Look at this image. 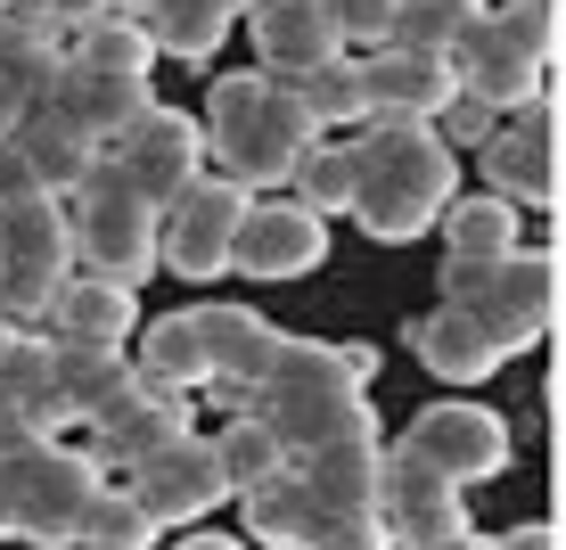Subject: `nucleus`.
Masks as SVG:
<instances>
[{
    "label": "nucleus",
    "instance_id": "f257e3e1",
    "mask_svg": "<svg viewBox=\"0 0 566 550\" xmlns=\"http://www.w3.org/2000/svg\"><path fill=\"white\" fill-rule=\"evenodd\" d=\"M255 419L280 436L287 460H312L328 444H378V411H369V353L361 345H312L287 338L280 362L255 386Z\"/></svg>",
    "mask_w": 566,
    "mask_h": 550
},
{
    "label": "nucleus",
    "instance_id": "f03ea898",
    "mask_svg": "<svg viewBox=\"0 0 566 550\" xmlns=\"http://www.w3.org/2000/svg\"><path fill=\"white\" fill-rule=\"evenodd\" d=\"M304 148H312V115L296 100V83L247 66V74H222V83L206 91V156L247 198H255V189H287L296 165H304Z\"/></svg>",
    "mask_w": 566,
    "mask_h": 550
},
{
    "label": "nucleus",
    "instance_id": "7ed1b4c3",
    "mask_svg": "<svg viewBox=\"0 0 566 550\" xmlns=\"http://www.w3.org/2000/svg\"><path fill=\"white\" fill-rule=\"evenodd\" d=\"M354 148V214L369 239L402 247L419 239L436 214H452V189H460V165L443 148L436 124H369Z\"/></svg>",
    "mask_w": 566,
    "mask_h": 550
},
{
    "label": "nucleus",
    "instance_id": "20e7f679",
    "mask_svg": "<svg viewBox=\"0 0 566 550\" xmlns=\"http://www.w3.org/2000/svg\"><path fill=\"white\" fill-rule=\"evenodd\" d=\"M66 222H74V255H83L91 280H107V288H140L148 271L165 263V214L148 206V189L132 181L115 156H99V173L66 198Z\"/></svg>",
    "mask_w": 566,
    "mask_h": 550
},
{
    "label": "nucleus",
    "instance_id": "39448f33",
    "mask_svg": "<svg viewBox=\"0 0 566 550\" xmlns=\"http://www.w3.org/2000/svg\"><path fill=\"white\" fill-rule=\"evenodd\" d=\"M99 494H107L99 452L42 444L25 460H0V535H17L33 550H66V542H83Z\"/></svg>",
    "mask_w": 566,
    "mask_h": 550
},
{
    "label": "nucleus",
    "instance_id": "423d86ee",
    "mask_svg": "<svg viewBox=\"0 0 566 550\" xmlns=\"http://www.w3.org/2000/svg\"><path fill=\"white\" fill-rule=\"evenodd\" d=\"M542 25H551V9H542V0L484 9L476 25L460 33V50H452V83L468 91V100L501 107V115L534 107V91H542Z\"/></svg>",
    "mask_w": 566,
    "mask_h": 550
},
{
    "label": "nucleus",
    "instance_id": "0eeeda50",
    "mask_svg": "<svg viewBox=\"0 0 566 550\" xmlns=\"http://www.w3.org/2000/svg\"><path fill=\"white\" fill-rule=\"evenodd\" d=\"M74 288V222L57 198H25L17 214H0V312L17 329L50 321V304Z\"/></svg>",
    "mask_w": 566,
    "mask_h": 550
},
{
    "label": "nucleus",
    "instance_id": "6e6552de",
    "mask_svg": "<svg viewBox=\"0 0 566 550\" xmlns=\"http://www.w3.org/2000/svg\"><path fill=\"white\" fill-rule=\"evenodd\" d=\"M395 452L411 468H427V477H443V485H476V477H501V468H510V427L484 403H427L419 419L402 427Z\"/></svg>",
    "mask_w": 566,
    "mask_h": 550
},
{
    "label": "nucleus",
    "instance_id": "1a4fd4ad",
    "mask_svg": "<svg viewBox=\"0 0 566 550\" xmlns=\"http://www.w3.org/2000/svg\"><path fill=\"white\" fill-rule=\"evenodd\" d=\"M255 198H247L239 181H222V173H206L198 189H181V198L165 206V263L181 271V280H213V271L239 263V230Z\"/></svg>",
    "mask_w": 566,
    "mask_h": 550
},
{
    "label": "nucleus",
    "instance_id": "9d476101",
    "mask_svg": "<svg viewBox=\"0 0 566 550\" xmlns=\"http://www.w3.org/2000/svg\"><path fill=\"white\" fill-rule=\"evenodd\" d=\"M107 156L148 189V206L165 214L181 189L206 181V124H198V115H181V107H148L140 124H132V141L107 148Z\"/></svg>",
    "mask_w": 566,
    "mask_h": 550
},
{
    "label": "nucleus",
    "instance_id": "9b49d317",
    "mask_svg": "<svg viewBox=\"0 0 566 550\" xmlns=\"http://www.w3.org/2000/svg\"><path fill=\"white\" fill-rule=\"evenodd\" d=\"M378 518H386V535H395V550H452V542H468V501H460V485L411 468L395 444H386Z\"/></svg>",
    "mask_w": 566,
    "mask_h": 550
},
{
    "label": "nucleus",
    "instance_id": "f8f14e48",
    "mask_svg": "<svg viewBox=\"0 0 566 550\" xmlns=\"http://www.w3.org/2000/svg\"><path fill=\"white\" fill-rule=\"evenodd\" d=\"M132 501H140L156 526H189V518H206L213 501H230L213 436H181L172 452H156L148 468H132Z\"/></svg>",
    "mask_w": 566,
    "mask_h": 550
},
{
    "label": "nucleus",
    "instance_id": "ddd939ff",
    "mask_svg": "<svg viewBox=\"0 0 566 550\" xmlns=\"http://www.w3.org/2000/svg\"><path fill=\"white\" fill-rule=\"evenodd\" d=\"M198 338H206V362H213V395L230 411H247L255 386H263V370L280 362L287 329H271L263 312H247V304H198Z\"/></svg>",
    "mask_w": 566,
    "mask_h": 550
},
{
    "label": "nucleus",
    "instance_id": "4468645a",
    "mask_svg": "<svg viewBox=\"0 0 566 550\" xmlns=\"http://www.w3.org/2000/svg\"><path fill=\"white\" fill-rule=\"evenodd\" d=\"M476 329L493 338L501 353H525L542 338V321H551V263H542L534 247H517V255H501L493 263V280L476 288Z\"/></svg>",
    "mask_w": 566,
    "mask_h": 550
},
{
    "label": "nucleus",
    "instance_id": "2eb2a0df",
    "mask_svg": "<svg viewBox=\"0 0 566 550\" xmlns=\"http://www.w3.org/2000/svg\"><path fill=\"white\" fill-rule=\"evenodd\" d=\"M361 74H369V124H436L460 100L452 58H419V50H395V42L369 50Z\"/></svg>",
    "mask_w": 566,
    "mask_h": 550
},
{
    "label": "nucleus",
    "instance_id": "dca6fc26",
    "mask_svg": "<svg viewBox=\"0 0 566 550\" xmlns=\"http://www.w3.org/2000/svg\"><path fill=\"white\" fill-rule=\"evenodd\" d=\"M247 25H255L263 74H280V83H304L312 66L345 58V33L328 17V0H263V9H247Z\"/></svg>",
    "mask_w": 566,
    "mask_h": 550
},
{
    "label": "nucleus",
    "instance_id": "f3484780",
    "mask_svg": "<svg viewBox=\"0 0 566 550\" xmlns=\"http://www.w3.org/2000/svg\"><path fill=\"white\" fill-rule=\"evenodd\" d=\"M181 436H189V411L172 395H156L140 370H132V386L107 403V419H99V468H148L156 452H172Z\"/></svg>",
    "mask_w": 566,
    "mask_h": 550
},
{
    "label": "nucleus",
    "instance_id": "a211bd4d",
    "mask_svg": "<svg viewBox=\"0 0 566 550\" xmlns=\"http://www.w3.org/2000/svg\"><path fill=\"white\" fill-rule=\"evenodd\" d=\"M321 255H328V230L296 198H263L239 230V271H255V280H304Z\"/></svg>",
    "mask_w": 566,
    "mask_h": 550
},
{
    "label": "nucleus",
    "instance_id": "6ab92c4d",
    "mask_svg": "<svg viewBox=\"0 0 566 550\" xmlns=\"http://www.w3.org/2000/svg\"><path fill=\"white\" fill-rule=\"evenodd\" d=\"M42 107L74 115V124H83L99 148H124V141H132V124H140V115L156 107V91H148V83H124V74H91V66H74V58H66Z\"/></svg>",
    "mask_w": 566,
    "mask_h": 550
},
{
    "label": "nucleus",
    "instance_id": "aec40b11",
    "mask_svg": "<svg viewBox=\"0 0 566 550\" xmlns=\"http://www.w3.org/2000/svg\"><path fill=\"white\" fill-rule=\"evenodd\" d=\"M484 189L510 206H551V115L517 107L501 124V141L484 148Z\"/></svg>",
    "mask_w": 566,
    "mask_h": 550
},
{
    "label": "nucleus",
    "instance_id": "412c9836",
    "mask_svg": "<svg viewBox=\"0 0 566 550\" xmlns=\"http://www.w3.org/2000/svg\"><path fill=\"white\" fill-rule=\"evenodd\" d=\"M17 148H25V165L42 173L50 198H74V189L99 173V156H107L83 124H74V115H57V107H33L25 124H17Z\"/></svg>",
    "mask_w": 566,
    "mask_h": 550
},
{
    "label": "nucleus",
    "instance_id": "4be33fe9",
    "mask_svg": "<svg viewBox=\"0 0 566 550\" xmlns=\"http://www.w3.org/2000/svg\"><path fill=\"white\" fill-rule=\"evenodd\" d=\"M411 353L427 370H436L443 386H476L484 370H501V345L476 329V312H460V304H436V312H419L411 321Z\"/></svg>",
    "mask_w": 566,
    "mask_h": 550
},
{
    "label": "nucleus",
    "instance_id": "5701e85b",
    "mask_svg": "<svg viewBox=\"0 0 566 550\" xmlns=\"http://www.w3.org/2000/svg\"><path fill=\"white\" fill-rule=\"evenodd\" d=\"M239 518H247V535L271 542V550H312V535H321V494L304 485V468L287 460L280 477H263L255 494H239Z\"/></svg>",
    "mask_w": 566,
    "mask_h": 550
},
{
    "label": "nucleus",
    "instance_id": "b1692460",
    "mask_svg": "<svg viewBox=\"0 0 566 550\" xmlns=\"http://www.w3.org/2000/svg\"><path fill=\"white\" fill-rule=\"evenodd\" d=\"M140 378L156 386V395H198V386H213V362H206V338H198V312H165V321L140 329Z\"/></svg>",
    "mask_w": 566,
    "mask_h": 550
},
{
    "label": "nucleus",
    "instance_id": "393cba45",
    "mask_svg": "<svg viewBox=\"0 0 566 550\" xmlns=\"http://www.w3.org/2000/svg\"><path fill=\"white\" fill-rule=\"evenodd\" d=\"M132 321H140L132 288H107V280H74L66 297L50 304V338L57 345H124Z\"/></svg>",
    "mask_w": 566,
    "mask_h": 550
},
{
    "label": "nucleus",
    "instance_id": "a878e982",
    "mask_svg": "<svg viewBox=\"0 0 566 550\" xmlns=\"http://www.w3.org/2000/svg\"><path fill=\"white\" fill-rule=\"evenodd\" d=\"M0 403H17L33 427H42V436H57V427L74 419V411H66V386H57L50 338H33V329H25V338L9 345V362H0Z\"/></svg>",
    "mask_w": 566,
    "mask_h": 550
},
{
    "label": "nucleus",
    "instance_id": "bb28decb",
    "mask_svg": "<svg viewBox=\"0 0 566 550\" xmlns=\"http://www.w3.org/2000/svg\"><path fill=\"white\" fill-rule=\"evenodd\" d=\"M50 353H57V386H66V411H74V419H91V427L107 419V403L124 395L132 370H140L124 345H57V338H50Z\"/></svg>",
    "mask_w": 566,
    "mask_h": 550
},
{
    "label": "nucleus",
    "instance_id": "cd10ccee",
    "mask_svg": "<svg viewBox=\"0 0 566 550\" xmlns=\"http://www.w3.org/2000/svg\"><path fill=\"white\" fill-rule=\"evenodd\" d=\"M304 468V485L321 494V509L337 518V509H378V485H386V444H328V452H312Z\"/></svg>",
    "mask_w": 566,
    "mask_h": 550
},
{
    "label": "nucleus",
    "instance_id": "c85d7f7f",
    "mask_svg": "<svg viewBox=\"0 0 566 550\" xmlns=\"http://www.w3.org/2000/svg\"><path fill=\"white\" fill-rule=\"evenodd\" d=\"M230 0H156L148 9V42L156 58H213L222 50V33H230Z\"/></svg>",
    "mask_w": 566,
    "mask_h": 550
},
{
    "label": "nucleus",
    "instance_id": "c756f323",
    "mask_svg": "<svg viewBox=\"0 0 566 550\" xmlns=\"http://www.w3.org/2000/svg\"><path fill=\"white\" fill-rule=\"evenodd\" d=\"M57 66H66V42H57V33L25 25V17H0V83H9L17 100L42 107L50 83H57Z\"/></svg>",
    "mask_w": 566,
    "mask_h": 550
},
{
    "label": "nucleus",
    "instance_id": "7c9ffc66",
    "mask_svg": "<svg viewBox=\"0 0 566 550\" xmlns=\"http://www.w3.org/2000/svg\"><path fill=\"white\" fill-rule=\"evenodd\" d=\"M443 247L468 255V263H501V255H517V206L510 198H452V214H443Z\"/></svg>",
    "mask_w": 566,
    "mask_h": 550
},
{
    "label": "nucleus",
    "instance_id": "2f4dec72",
    "mask_svg": "<svg viewBox=\"0 0 566 550\" xmlns=\"http://www.w3.org/2000/svg\"><path fill=\"white\" fill-rule=\"evenodd\" d=\"M74 66H91V74H124V83H148V66H156V42H148V25H132V17H99V25H83L66 42Z\"/></svg>",
    "mask_w": 566,
    "mask_h": 550
},
{
    "label": "nucleus",
    "instance_id": "473e14b6",
    "mask_svg": "<svg viewBox=\"0 0 566 550\" xmlns=\"http://www.w3.org/2000/svg\"><path fill=\"white\" fill-rule=\"evenodd\" d=\"M296 100L312 115V132H321V124H369V74H361V58H328V66H312L296 83Z\"/></svg>",
    "mask_w": 566,
    "mask_h": 550
},
{
    "label": "nucleus",
    "instance_id": "72a5a7b5",
    "mask_svg": "<svg viewBox=\"0 0 566 550\" xmlns=\"http://www.w3.org/2000/svg\"><path fill=\"white\" fill-rule=\"evenodd\" d=\"M484 17V0H402L395 9V50H419V58H452L460 33Z\"/></svg>",
    "mask_w": 566,
    "mask_h": 550
},
{
    "label": "nucleus",
    "instance_id": "f704fd0d",
    "mask_svg": "<svg viewBox=\"0 0 566 550\" xmlns=\"http://www.w3.org/2000/svg\"><path fill=\"white\" fill-rule=\"evenodd\" d=\"M213 452H222V477H230V494H255L263 477H280L287 468V452H280V436L255 419V411H230V427L213 436Z\"/></svg>",
    "mask_w": 566,
    "mask_h": 550
},
{
    "label": "nucleus",
    "instance_id": "c9c22d12",
    "mask_svg": "<svg viewBox=\"0 0 566 550\" xmlns=\"http://www.w3.org/2000/svg\"><path fill=\"white\" fill-rule=\"evenodd\" d=\"M287 189H296V206H304V214H321V222H328V214H354V148L312 141Z\"/></svg>",
    "mask_w": 566,
    "mask_h": 550
},
{
    "label": "nucleus",
    "instance_id": "e433bc0d",
    "mask_svg": "<svg viewBox=\"0 0 566 550\" xmlns=\"http://www.w3.org/2000/svg\"><path fill=\"white\" fill-rule=\"evenodd\" d=\"M165 526L148 518L140 501H132V485H107L99 501H91V526H83V550H148Z\"/></svg>",
    "mask_w": 566,
    "mask_h": 550
},
{
    "label": "nucleus",
    "instance_id": "4c0bfd02",
    "mask_svg": "<svg viewBox=\"0 0 566 550\" xmlns=\"http://www.w3.org/2000/svg\"><path fill=\"white\" fill-rule=\"evenodd\" d=\"M395 9H402V0H328L337 33H345V42H361V50H386V42H395Z\"/></svg>",
    "mask_w": 566,
    "mask_h": 550
},
{
    "label": "nucleus",
    "instance_id": "58836bf2",
    "mask_svg": "<svg viewBox=\"0 0 566 550\" xmlns=\"http://www.w3.org/2000/svg\"><path fill=\"white\" fill-rule=\"evenodd\" d=\"M436 124H443V148H476V156H484V148L501 141V107L468 100V91H460V100H452V107L436 115Z\"/></svg>",
    "mask_w": 566,
    "mask_h": 550
},
{
    "label": "nucleus",
    "instance_id": "ea45409f",
    "mask_svg": "<svg viewBox=\"0 0 566 550\" xmlns=\"http://www.w3.org/2000/svg\"><path fill=\"white\" fill-rule=\"evenodd\" d=\"M312 550H395V535H386L378 509H337V518H321Z\"/></svg>",
    "mask_w": 566,
    "mask_h": 550
},
{
    "label": "nucleus",
    "instance_id": "a19ab883",
    "mask_svg": "<svg viewBox=\"0 0 566 550\" xmlns=\"http://www.w3.org/2000/svg\"><path fill=\"white\" fill-rule=\"evenodd\" d=\"M25 198H50V189H42V173L25 165V148H17V141H0V214H17Z\"/></svg>",
    "mask_w": 566,
    "mask_h": 550
},
{
    "label": "nucleus",
    "instance_id": "79ce46f5",
    "mask_svg": "<svg viewBox=\"0 0 566 550\" xmlns=\"http://www.w3.org/2000/svg\"><path fill=\"white\" fill-rule=\"evenodd\" d=\"M42 444H57V436H42L17 403H0V460H25V452H42Z\"/></svg>",
    "mask_w": 566,
    "mask_h": 550
},
{
    "label": "nucleus",
    "instance_id": "37998d69",
    "mask_svg": "<svg viewBox=\"0 0 566 550\" xmlns=\"http://www.w3.org/2000/svg\"><path fill=\"white\" fill-rule=\"evenodd\" d=\"M501 550H551V526H517V535H501Z\"/></svg>",
    "mask_w": 566,
    "mask_h": 550
},
{
    "label": "nucleus",
    "instance_id": "c03bdc74",
    "mask_svg": "<svg viewBox=\"0 0 566 550\" xmlns=\"http://www.w3.org/2000/svg\"><path fill=\"white\" fill-rule=\"evenodd\" d=\"M148 9L156 0H107V17H132V25H148Z\"/></svg>",
    "mask_w": 566,
    "mask_h": 550
},
{
    "label": "nucleus",
    "instance_id": "a18cd8bd",
    "mask_svg": "<svg viewBox=\"0 0 566 550\" xmlns=\"http://www.w3.org/2000/svg\"><path fill=\"white\" fill-rule=\"evenodd\" d=\"M172 550H239V542H230V535H181Z\"/></svg>",
    "mask_w": 566,
    "mask_h": 550
},
{
    "label": "nucleus",
    "instance_id": "49530a36",
    "mask_svg": "<svg viewBox=\"0 0 566 550\" xmlns=\"http://www.w3.org/2000/svg\"><path fill=\"white\" fill-rule=\"evenodd\" d=\"M17 338H25V329H17L9 312H0V362H9V345H17Z\"/></svg>",
    "mask_w": 566,
    "mask_h": 550
},
{
    "label": "nucleus",
    "instance_id": "de8ad7c7",
    "mask_svg": "<svg viewBox=\"0 0 566 550\" xmlns=\"http://www.w3.org/2000/svg\"><path fill=\"white\" fill-rule=\"evenodd\" d=\"M452 550H501V542H484V535H468V542H452Z\"/></svg>",
    "mask_w": 566,
    "mask_h": 550
},
{
    "label": "nucleus",
    "instance_id": "09e8293b",
    "mask_svg": "<svg viewBox=\"0 0 566 550\" xmlns=\"http://www.w3.org/2000/svg\"><path fill=\"white\" fill-rule=\"evenodd\" d=\"M230 9H263V0H230Z\"/></svg>",
    "mask_w": 566,
    "mask_h": 550
},
{
    "label": "nucleus",
    "instance_id": "8fccbe9b",
    "mask_svg": "<svg viewBox=\"0 0 566 550\" xmlns=\"http://www.w3.org/2000/svg\"><path fill=\"white\" fill-rule=\"evenodd\" d=\"M0 141H9V132H0Z\"/></svg>",
    "mask_w": 566,
    "mask_h": 550
}]
</instances>
